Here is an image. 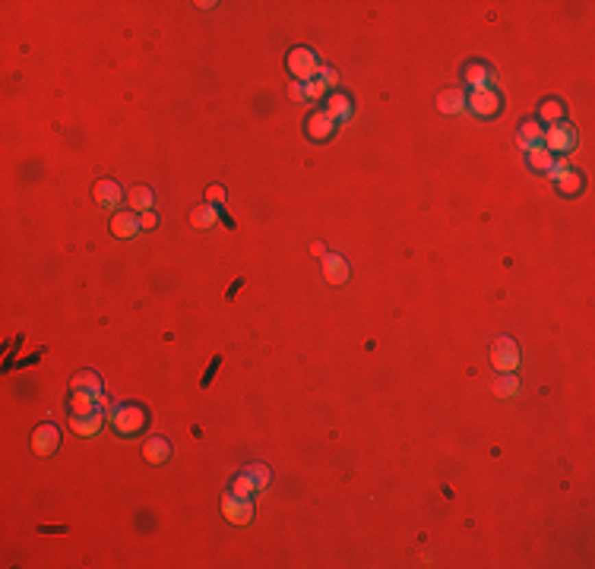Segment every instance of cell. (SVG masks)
Masks as SVG:
<instances>
[{
    "label": "cell",
    "mask_w": 595,
    "mask_h": 569,
    "mask_svg": "<svg viewBox=\"0 0 595 569\" xmlns=\"http://www.w3.org/2000/svg\"><path fill=\"white\" fill-rule=\"evenodd\" d=\"M111 427L121 433V437H133L146 427V408L140 405H114L111 408Z\"/></svg>",
    "instance_id": "cell-1"
},
{
    "label": "cell",
    "mask_w": 595,
    "mask_h": 569,
    "mask_svg": "<svg viewBox=\"0 0 595 569\" xmlns=\"http://www.w3.org/2000/svg\"><path fill=\"white\" fill-rule=\"evenodd\" d=\"M289 73L295 76L298 83H311L320 73V60L311 48H295L289 51Z\"/></svg>",
    "instance_id": "cell-2"
},
{
    "label": "cell",
    "mask_w": 595,
    "mask_h": 569,
    "mask_svg": "<svg viewBox=\"0 0 595 569\" xmlns=\"http://www.w3.org/2000/svg\"><path fill=\"white\" fill-rule=\"evenodd\" d=\"M491 364H494L500 373H513L520 367V348H516V342H513L510 336H500L494 345H491Z\"/></svg>",
    "instance_id": "cell-3"
},
{
    "label": "cell",
    "mask_w": 595,
    "mask_h": 569,
    "mask_svg": "<svg viewBox=\"0 0 595 569\" xmlns=\"http://www.w3.org/2000/svg\"><path fill=\"white\" fill-rule=\"evenodd\" d=\"M542 146H545L548 152H570L573 146H579V136H576V130L567 124H551L545 130V136H542Z\"/></svg>",
    "instance_id": "cell-4"
},
{
    "label": "cell",
    "mask_w": 595,
    "mask_h": 569,
    "mask_svg": "<svg viewBox=\"0 0 595 569\" xmlns=\"http://www.w3.org/2000/svg\"><path fill=\"white\" fill-rule=\"evenodd\" d=\"M222 516L232 525H247L250 519H254V503H250V496H225L222 500Z\"/></svg>",
    "instance_id": "cell-5"
},
{
    "label": "cell",
    "mask_w": 595,
    "mask_h": 569,
    "mask_svg": "<svg viewBox=\"0 0 595 569\" xmlns=\"http://www.w3.org/2000/svg\"><path fill=\"white\" fill-rule=\"evenodd\" d=\"M58 446H60V430L54 427V424H42V427H35L32 433V453L35 455H51V453H58Z\"/></svg>",
    "instance_id": "cell-6"
},
{
    "label": "cell",
    "mask_w": 595,
    "mask_h": 569,
    "mask_svg": "<svg viewBox=\"0 0 595 569\" xmlns=\"http://www.w3.org/2000/svg\"><path fill=\"white\" fill-rule=\"evenodd\" d=\"M465 101H469V111H475L478 117H494L497 108H500L497 89H478V92H472Z\"/></svg>",
    "instance_id": "cell-7"
},
{
    "label": "cell",
    "mask_w": 595,
    "mask_h": 569,
    "mask_svg": "<svg viewBox=\"0 0 595 569\" xmlns=\"http://www.w3.org/2000/svg\"><path fill=\"white\" fill-rule=\"evenodd\" d=\"M140 231H143V228H140V215L130 212V209H124V212H117L114 218H111V234H114V238L130 240V238H136Z\"/></svg>",
    "instance_id": "cell-8"
},
{
    "label": "cell",
    "mask_w": 595,
    "mask_h": 569,
    "mask_svg": "<svg viewBox=\"0 0 595 569\" xmlns=\"http://www.w3.org/2000/svg\"><path fill=\"white\" fill-rule=\"evenodd\" d=\"M463 79L472 86V92H478V89H494V83H497L494 70H488L485 64H469V66L463 70Z\"/></svg>",
    "instance_id": "cell-9"
},
{
    "label": "cell",
    "mask_w": 595,
    "mask_h": 569,
    "mask_svg": "<svg viewBox=\"0 0 595 569\" xmlns=\"http://www.w3.org/2000/svg\"><path fill=\"white\" fill-rule=\"evenodd\" d=\"M121 199H124V190H121V184L117 181H99L95 184V203H99L101 209H117L121 206Z\"/></svg>",
    "instance_id": "cell-10"
},
{
    "label": "cell",
    "mask_w": 595,
    "mask_h": 569,
    "mask_svg": "<svg viewBox=\"0 0 595 569\" xmlns=\"http://www.w3.org/2000/svg\"><path fill=\"white\" fill-rule=\"evenodd\" d=\"M332 127H336V121H332L326 111H314V114L307 117V136H311V140H317V142L330 140Z\"/></svg>",
    "instance_id": "cell-11"
},
{
    "label": "cell",
    "mask_w": 595,
    "mask_h": 569,
    "mask_svg": "<svg viewBox=\"0 0 595 569\" xmlns=\"http://www.w3.org/2000/svg\"><path fill=\"white\" fill-rule=\"evenodd\" d=\"M323 275H326L330 285H345L348 281V260H342V256H336V253H326L323 256Z\"/></svg>",
    "instance_id": "cell-12"
},
{
    "label": "cell",
    "mask_w": 595,
    "mask_h": 569,
    "mask_svg": "<svg viewBox=\"0 0 595 569\" xmlns=\"http://www.w3.org/2000/svg\"><path fill=\"white\" fill-rule=\"evenodd\" d=\"M101 424H105V414L101 412L73 414V418H70V427H73V433H80V437H95L101 430Z\"/></svg>",
    "instance_id": "cell-13"
},
{
    "label": "cell",
    "mask_w": 595,
    "mask_h": 569,
    "mask_svg": "<svg viewBox=\"0 0 595 569\" xmlns=\"http://www.w3.org/2000/svg\"><path fill=\"white\" fill-rule=\"evenodd\" d=\"M143 459L152 465H162L171 459V443H168L165 437H152L146 440V446H143Z\"/></svg>",
    "instance_id": "cell-14"
},
{
    "label": "cell",
    "mask_w": 595,
    "mask_h": 569,
    "mask_svg": "<svg viewBox=\"0 0 595 569\" xmlns=\"http://www.w3.org/2000/svg\"><path fill=\"white\" fill-rule=\"evenodd\" d=\"M127 206H130V212H136V215L152 212L156 197H152V190L149 187H133V190H127Z\"/></svg>",
    "instance_id": "cell-15"
},
{
    "label": "cell",
    "mask_w": 595,
    "mask_h": 569,
    "mask_svg": "<svg viewBox=\"0 0 595 569\" xmlns=\"http://www.w3.org/2000/svg\"><path fill=\"white\" fill-rule=\"evenodd\" d=\"M70 392H92V396H101V377L95 370H80L70 379Z\"/></svg>",
    "instance_id": "cell-16"
},
{
    "label": "cell",
    "mask_w": 595,
    "mask_h": 569,
    "mask_svg": "<svg viewBox=\"0 0 595 569\" xmlns=\"http://www.w3.org/2000/svg\"><path fill=\"white\" fill-rule=\"evenodd\" d=\"M437 108L444 111V114H459V111H465L469 108V101H465V92L463 89H444L437 99Z\"/></svg>",
    "instance_id": "cell-17"
},
{
    "label": "cell",
    "mask_w": 595,
    "mask_h": 569,
    "mask_svg": "<svg viewBox=\"0 0 595 569\" xmlns=\"http://www.w3.org/2000/svg\"><path fill=\"white\" fill-rule=\"evenodd\" d=\"M323 111H326L332 121H348V117H352V101H348V95H339V92H332Z\"/></svg>",
    "instance_id": "cell-18"
},
{
    "label": "cell",
    "mask_w": 595,
    "mask_h": 569,
    "mask_svg": "<svg viewBox=\"0 0 595 569\" xmlns=\"http://www.w3.org/2000/svg\"><path fill=\"white\" fill-rule=\"evenodd\" d=\"M542 136H545V130L535 124V121H529V124H522L520 130H516V142H520L522 149H535L542 146Z\"/></svg>",
    "instance_id": "cell-19"
},
{
    "label": "cell",
    "mask_w": 595,
    "mask_h": 569,
    "mask_svg": "<svg viewBox=\"0 0 595 569\" xmlns=\"http://www.w3.org/2000/svg\"><path fill=\"white\" fill-rule=\"evenodd\" d=\"M70 412H73V414L101 412V408H99V396H92V392H73V396H70Z\"/></svg>",
    "instance_id": "cell-20"
},
{
    "label": "cell",
    "mask_w": 595,
    "mask_h": 569,
    "mask_svg": "<svg viewBox=\"0 0 595 569\" xmlns=\"http://www.w3.org/2000/svg\"><path fill=\"white\" fill-rule=\"evenodd\" d=\"M215 222H219V209L209 206V203H203L199 209H193V212H191V225H193V228H212Z\"/></svg>",
    "instance_id": "cell-21"
},
{
    "label": "cell",
    "mask_w": 595,
    "mask_h": 569,
    "mask_svg": "<svg viewBox=\"0 0 595 569\" xmlns=\"http://www.w3.org/2000/svg\"><path fill=\"white\" fill-rule=\"evenodd\" d=\"M529 155H526V162H529V168L532 171H545L548 174V168L554 165V158H551V152H548L545 146H535V149H526Z\"/></svg>",
    "instance_id": "cell-22"
},
{
    "label": "cell",
    "mask_w": 595,
    "mask_h": 569,
    "mask_svg": "<svg viewBox=\"0 0 595 569\" xmlns=\"http://www.w3.org/2000/svg\"><path fill=\"white\" fill-rule=\"evenodd\" d=\"M256 490H260V487H256V481L250 478L247 471H241L238 478L232 481V490H228V494H232V496H254Z\"/></svg>",
    "instance_id": "cell-23"
},
{
    "label": "cell",
    "mask_w": 595,
    "mask_h": 569,
    "mask_svg": "<svg viewBox=\"0 0 595 569\" xmlns=\"http://www.w3.org/2000/svg\"><path fill=\"white\" fill-rule=\"evenodd\" d=\"M494 392L500 399H513L516 392H520V379L513 377V373H500V377H497V383H494Z\"/></svg>",
    "instance_id": "cell-24"
},
{
    "label": "cell",
    "mask_w": 595,
    "mask_h": 569,
    "mask_svg": "<svg viewBox=\"0 0 595 569\" xmlns=\"http://www.w3.org/2000/svg\"><path fill=\"white\" fill-rule=\"evenodd\" d=\"M557 187H561V193H567V197H573V193H579V190H583V177H579V171H567V174H561V177H557Z\"/></svg>",
    "instance_id": "cell-25"
},
{
    "label": "cell",
    "mask_w": 595,
    "mask_h": 569,
    "mask_svg": "<svg viewBox=\"0 0 595 569\" xmlns=\"http://www.w3.org/2000/svg\"><path fill=\"white\" fill-rule=\"evenodd\" d=\"M538 117H542V121H548V124H561L563 105H561V101H554V99L542 101V108H538Z\"/></svg>",
    "instance_id": "cell-26"
},
{
    "label": "cell",
    "mask_w": 595,
    "mask_h": 569,
    "mask_svg": "<svg viewBox=\"0 0 595 569\" xmlns=\"http://www.w3.org/2000/svg\"><path fill=\"white\" fill-rule=\"evenodd\" d=\"M247 475L256 481V487L263 490V487H269V481H273V471L266 468L263 462H254V465H247Z\"/></svg>",
    "instance_id": "cell-27"
},
{
    "label": "cell",
    "mask_w": 595,
    "mask_h": 569,
    "mask_svg": "<svg viewBox=\"0 0 595 569\" xmlns=\"http://www.w3.org/2000/svg\"><path fill=\"white\" fill-rule=\"evenodd\" d=\"M317 79L323 83V89H326V92H332L336 86H339V73H336V70H330V66H320V73H317Z\"/></svg>",
    "instance_id": "cell-28"
},
{
    "label": "cell",
    "mask_w": 595,
    "mask_h": 569,
    "mask_svg": "<svg viewBox=\"0 0 595 569\" xmlns=\"http://www.w3.org/2000/svg\"><path fill=\"white\" fill-rule=\"evenodd\" d=\"M225 199H228L225 187H219V184H209V187H206V203H209V206H222Z\"/></svg>",
    "instance_id": "cell-29"
},
{
    "label": "cell",
    "mask_w": 595,
    "mask_h": 569,
    "mask_svg": "<svg viewBox=\"0 0 595 569\" xmlns=\"http://www.w3.org/2000/svg\"><path fill=\"white\" fill-rule=\"evenodd\" d=\"M326 95V89H323L320 79H311V83H304V101H317Z\"/></svg>",
    "instance_id": "cell-30"
},
{
    "label": "cell",
    "mask_w": 595,
    "mask_h": 569,
    "mask_svg": "<svg viewBox=\"0 0 595 569\" xmlns=\"http://www.w3.org/2000/svg\"><path fill=\"white\" fill-rule=\"evenodd\" d=\"M570 171V162H567V158H554V165L548 168V177H551V181H557V177H561V174H567Z\"/></svg>",
    "instance_id": "cell-31"
},
{
    "label": "cell",
    "mask_w": 595,
    "mask_h": 569,
    "mask_svg": "<svg viewBox=\"0 0 595 569\" xmlns=\"http://www.w3.org/2000/svg\"><path fill=\"white\" fill-rule=\"evenodd\" d=\"M289 99L291 101H304V83H298L295 79V83L289 86Z\"/></svg>",
    "instance_id": "cell-32"
},
{
    "label": "cell",
    "mask_w": 595,
    "mask_h": 569,
    "mask_svg": "<svg viewBox=\"0 0 595 569\" xmlns=\"http://www.w3.org/2000/svg\"><path fill=\"white\" fill-rule=\"evenodd\" d=\"M156 225H158V215L156 212H143L140 215V228H146V231H149V228H156Z\"/></svg>",
    "instance_id": "cell-33"
},
{
    "label": "cell",
    "mask_w": 595,
    "mask_h": 569,
    "mask_svg": "<svg viewBox=\"0 0 595 569\" xmlns=\"http://www.w3.org/2000/svg\"><path fill=\"white\" fill-rule=\"evenodd\" d=\"M99 408H101V412H111V402H108V396H105V392H101V396H99Z\"/></svg>",
    "instance_id": "cell-34"
},
{
    "label": "cell",
    "mask_w": 595,
    "mask_h": 569,
    "mask_svg": "<svg viewBox=\"0 0 595 569\" xmlns=\"http://www.w3.org/2000/svg\"><path fill=\"white\" fill-rule=\"evenodd\" d=\"M311 250H314V256H326V247H323V244H314Z\"/></svg>",
    "instance_id": "cell-35"
}]
</instances>
